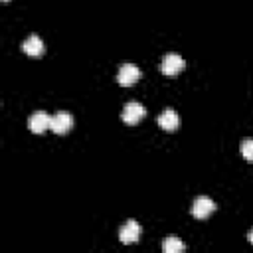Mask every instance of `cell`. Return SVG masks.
Returning a JSON list of instances; mask_svg holds the SVG:
<instances>
[{"label": "cell", "instance_id": "1", "mask_svg": "<svg viewBox=\"0 0 253 253\" xmlns=\"http://www.w3.org/2000/svg\"><path fill=\"white\" fill-rule=\"evenodd\" d=\"M144 115H146L144 105H140L138 101H128V103H125V107H123L121 119H123L126 125H136Z\"/></svg>", "mask_w": 253, "mask_h": 253}, {"label": "cell", "instance_id": "2", "mask_svg": "<svg viewBox=\"0 0 253 253\" xmlns=\"http://www.w3.org/2000/svg\"><path fill=\"white\" fill-rule=\"evenodd\" d=\"M160 69H162V73L164 75H176V73H180L182 69H184V59H182V55L180 53H166L164 57H162V63H160Z\"/></svg>", "mask_w": 253, "mask_h": 253}, {"label": "cell", "instance_id": "3", "mask_svg": "<svg viewBox=\"0 0 253 253\" xmlns=\"http://www.w3.org/2000/svg\"><path fill=\"white\" fill-rule=\"evenodd\" d=\"M71 126H73V117H71V113H67V111H57V113L51 115V125H49V128H51L53 132L63 134V132H67Z\"/></svg>", "mask_w": 253, "mask_h": 253}, {"label": "cell", "instance_id": "4", "mask_svg": "<svg viewBox=\"0 0 253 253\" xmlns=\"http://www.w3.org/2000/svg\"><path fill=\"white\" fill-rule=\"evenodd\" d=\"M213 210H215V204L208 196H198L192 204V215L198 217V219H206Z\"/></svg>", "mask_w": 253, "mask_h": 253}, {"label": "cell", "instance_id": "5", "mask_svg": "<svg viewBox=\"0 0 253 253\" xmlns=\"http://www.w3.org/2000/svg\"><path fill=\"white\" fill-rule=\"evenodd\" d=\"M49 125H51V115H47L45 111H36L28 117V128L32 132H42L49 128Z\"/></svg>", "mask_w": 253, "mask_h": 253}, {"label": "cell", "instance_id": "6", "mask_svg": "<svg viewBox=\"0 0 253 253\" xmlns=\"http://www.w3.org/2000/svg\"><path fill=\"white\" fill-rule=\"evenodd\" d=\"M140 77V69L134 65V63H123L119 73H117V79L121 85H134Z\"/></svg>", "mask_w": 253, "mask_h": 253}, {"label": "cell", "instance_id": "7", "mask_svg": "<svg viewBox=\"0 0 253 253\" xmlns=\"http://www.w3.org/2000/svg\"><path fill=\"white\" fill-rule=\"evenodd\" d=\"M156 123H158L164 130H176L178 125H180V117H178V113H176L174 109L166 107V109L156 117Z\"/></svg>", "mask_w": 253, "mask_h": 253}, {"label": "cell", "instance_id": "8", "mask_svg": "<svg viewBox=\"0 0 253 253\" xmlns=\"http://www.w3.org/2000/svg\"><path fill=\"white\" fill-rule=\"evenodd\" d=\"M138 237H140V225L134 219H126V223L119 231V239L123 243H134L138 241Z\"/></svg>", "mask_w": 253, "mask_h": 253}, {"label": "cell", "instance_id": "9", "mask_svg": "<svg viewBox=\"0 0 253 253\" xmlns=\"http://www.w3.org/2000/svg\"><path fill=\"white\" fill-rule=\"evenodd\" d=\"M43 42H42V38L40 36H36V34H32V36H28L26 40H24V43H22V49L28 53V55H42L43 53Z\"/></svg>", "mask_w": 253, "mask_h": 253}, {"label": "cell", "instance_id": "10", "mask_svg": "<svg viewBox=\"0 0 253 253\" xmlns=\"http://www.w3.org/2000/svg\"><path fill=\"white\" fill-rule=\"evenodd\" d=\"M162 251L164 253H182L184 251V243L180 241V237L176 235H168L162 243Z\"/></svg>", "mask_w": 253, "mask_h": 253}, {"label": "cell", "instance_id": "11", "mask_svg": "<svg viewBox=\"0 0 253 253\" xmlns=\"http://www.w3.org/2000/svg\"><path fill=\"white\" fill-rule=\"evenodd\" d=\"M239 150L245 160H253V138H243L239 144Z\"/></svg>", "mask_w": 253, "mask_h": 253}, {"label": "cell", "instance_id": "12", "mask_svg": "<svg viewBox=\"0 0 253 253\" xmlns=\"http://www.w3.org/2000/svg\"><path fill=\"white\" fill-rule=\"evenodd\" d=\"M247 239H249V243H253V229L249 231V235H247Z\"/></svg>", "mask_w": 253, "mask_h": 253}, {"label": "cell", "instance_id": "13", "mask_svg": "<svg viewBox=\"0 0 253 253\" xmlns=\"http://www.w3.org/2000/svg\"><path fill=\"white\" fill-rule=\"evenodd\" d=\"M4 2H6V0H4Z\"/></svg>", "mask_w": 253, "mask_h": 253}]
</instances>
